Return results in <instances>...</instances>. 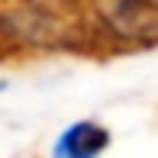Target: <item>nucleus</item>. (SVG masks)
I'll return each instance as SVG.
<instances>
[{
	"label": "nucleus",
	"mask_w": 158,
	"mask_h": 158,
	"mask_svg": "<svg viewBox=\"0 0 158 158\" xmlns=\"http://www.w3.org/2000/svg\"><path fill=\"white\" fill-rule=\"evenodd\" d=\"M106 145H110V132L106 129H100L94 123H74L55 142L52 158H100V152Z\"/></svg>",
	"instance_id": "f257e3e1"
},
{
	"label": "nucleus",
	"mask_w": 158,
	"mask_h": 158,
	"mask_svg": "<svg viewBox=\"0 0 158 158\" xmlns=\"http://www.w3.org/2000/svg\"><path fill=\"white\" fill-rule=\"evenodd\" d=\"M110 19L123 35H132V39H152V35H158V16L148 10L145 0H116Z\"/></svg>",
	"instance_id": "f03ea898"
},
{
	"label": "nucleus",
	"mask_w": 158,
	"mask_h": 158,
	"mask_svg": "<svg viewBox=\"0 0 158 158\" xmlns=\"http://www.w3.org/2000/svg\"><path fill=\"white\" fill-rule=\"evenodd\" d=\"M155 6H158V3H155Z\"/></svg>",
	"instance_id": "7ed1b4c3"
}]
</instances>
